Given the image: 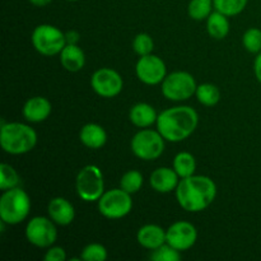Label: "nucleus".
I'll list each match as a JSON object with an SVG mask.
<instances>
[{
    "label": "nucleus",
    "instance_id": "nucleus-5",
    "mask_svg": "<svg viewBox=\"0 0 261 261\" xmlns=\"http://www.w3.org/2000/svg\"><path fill=\"white\" fill-rule=\"evenodd\" d=\"M76 194L87 203L98 201L105 193L102 171L96 165H87L78 172L75 178Z\"/></svg>",
    "mask_w": 261,
    "mask_h": 261
},
{
    "label": "nucleus",
    "instance_id": "nucleus-1",
    "mask_svg": "<svg viewBox=\"0 0 261 261\" xmlns=\"http://www.w3.org/2000/svg\"><path fill=\"white\" fill-rule=\"evenodd\" d=\"M175 191L184 211L199 213L212 205L217 196V185L208 176L193 175L181 178Z\"/></svg>",
    "mask_w": 261,
    "mask_h": 261
},
{
    "label": "nucleus",
    "instance_id": "nucleus-22",
    "mask_svg": "<svg viewBox=\"0 0 261 261\" xmlns=\"http://www.w3.org/2000/svg\"><path fill=\"white\" fill-rule=\"evenodd\" d=\"M173 170L176 171L180 178L189 177V176L195 175L196 171V161L191 153L180 152L176 154L173 160Z\"/></svg>",
    "mask_w": 261,
    "mask_h": 261
},
{
    "label": "nucleus",
    "instance_id": "nucleus-13",
    "mask_svg": "<svg viewBox=\"0 0 261 261\" xmlns=\"http://www.w3.org/2000/svg\"><path fill=\"white\" fill-rule=\"evenodd\" d=\"M167 244L177 249L178 251H186L195 245L198 240V231L190 222H175L166 229Z\"/></svg>",
    "mask_w": 261,
    "mask_h": 261
},
{
    "label": "nucleus",
    "instance_id": "nucleus-25",
    "mask_svg": "<svg viewBox=\"0 0 261 261\" xmlns=\"http://www.w3.org/2000/svg\"><path fill=\"white\" fill-rule=\"evenodd\" d=\"M214 10L223 13L227 17L241 14L247 7L249 0H213Z\"/></svg>",
    "mask_w": 261,
    "mask_h": 261
},
{
    "label": "nucleus",
    "instance_id": "nucleus-10",
    "mask_svg": "<svg viewBox=\"0 0 261 261\" xmlns=\"http://www.w3.org/2000/svg\"><path fill=\"white\" fill-rule=\"evenodd\" d=\"M55 222L46 217H33L25 226V239L38 249H48L58 240Z\"/></svg>",
    "mask_w": 261,
    "mask_h": 261
},
{
    "label": "nucleus",
    "instance_id": "nucleus-8",
    "mask_svg": "<svg viewBox=\"0 0 261 261\" xmlns=\"http://www.w3.org/2000/svg\"><path fill=\"white\" fill-rule=\"evenodd\" d=\"M161 84H162V94L165 98L176 102L191 98L196 93V88H198L193 74L182 70L167 74L165 81Z\"/></svg>",
    "mask_w": 261,
    "mask_h": 261
},
{
    "label": "nucleus",
    "instance_id": "nucleus-9",
    "mask_svg": "<svg viewBox=\"0 0 261 261\" xmlns=\"http://www.w3.org/2000/svg\"><path fill=\"white\" fill-rule=\"evenodd\" d=\"M97 203L99 213L107 219H121L133 209L132 194L126 193L121 188L105 191Z\"/></svg>",
    "mask_w": 261,
    "mask_h": 261
},
{
    "label": "nucleus",
    "instance_id": "nucleus-26",
    "mask_svg": "<svg viewBox=\"0 0 261 261\" xmlns=\"http://www.w3.org/2000/svg\"><path fill=\"white\" fill-rule=\"evenodd\" d=\"M144 178L143 175L137 170H130L122 175L120 180V188L129 194H137L142 189Z\"/></svg>",
    "mask_w": 261,
    "mask_h": 261
},
{
    "label": "nucleus",
    "instance_id": "nucleus-12",
    "mask_svg": "<svg viewBox=\"0 0 261 261\" xmlns=\"http://www.w3.org/2000/svg\"><path fill=\"white\" fill-rule=\"evenodd\" d=\"M92 89L103 98H114L119 96L124 87V81L116 70L101 68L93 73L91 78Z\"/></svg>",
    "mask_w": 261,
    "mask_h": 261
},
{
    "label": "nucleus",
    "instance_id": "nucleus-7",
    "mask_svg": "<svg viewBox=\"0 0 261 261\" xmlns=\"http://www.w3.org/2000/svg\"><path fill=\"white\" fill-rule=\"evenodd\" d=\"M166 139L161 133L150 129H142L133 137L130 147L135 157L143 161H154L165 152Z\"/></svg>",
    "mask_w": 261,
    "mask_h": 261
},
{
    "label": "nucleus",
    "instance_id": "nucleus-6",
    "mask_svg": "<svg viewBox=\"0 0 261 261\" xmlns=\"http://www.w3.org/2000/svg\"><path fill=\"white\" fill-rule=\"evenodd\" d=\"M32 45L37 53L43 56L60 55L65 47V33L53 24H40L33 30Z\"/></svg>",
    "mask_w": 261,
    "mask_h": 261
},
{
    "label": "nucleus",
    "instance_id": "nucleus-15",
    "mask_svg": "<svg viewBox=\"0 0 261 261\" xmlns=\"http://www.w3.org/2000/svg\"><path fill=\"white\" fill-rule=\"evenodd\" d=\"M180 176L176 173L173 168L170 167H160L155 168L149 177V184L153 190L161 194H168L176 190L178 182H180Z\"/></svg>",
    "mask_w": 261,
    "mask_h": 261
},
{
    "label": "nucleus",
    "instance_id": "nucleus-27",
    "mask_svg": "<svg viewBox=\"0 0 261 261\" xmlns=\"http://www.w3.org/2000/svg\"><path fill=\"white\" fill-rule=\"evenodd\" d=\"M19 182L20 178L17 171L8 163H2L0 166V190L7 191L9 189L18 188Z\"/></svg>",
    "mask_w": 261,
    "mask_h": 261
},
{
    "label": "nucleus",
    "instance_id": "nucleus-33",
    "mask_svg": "<svg viewBox=\"0 0 261 261\" xmlns=\"http://www.w3.org/2000/svg\"><path fill=\"white\" fill-rule=\"evenodd\" d=\"M65 40L69 45H78L79 41H81V35L76 31H68L65 33Z\"/></svg>",
    "mask_w": 261,
    "mask_h": 261
},
{
    "label": "nucleus",
    "instance_id": "nucleus-4",
    "mask_svg": "<svg viewBox=\"0 0 261 261\" xmlns=\"http://www.w3.org/2000/svg\"><path fill=\"white\" fill-rule=\"evenodd\" d=\"M31 212L30 195L20 188L3 191L0 198V219L5 224L15 226L25 221Z\"/></svg>",
    "mask_w": 261,
    "mask_h": 261
},
{
    "label": "nucleus",
    "instance_id": "nucleus-3",
    "mask_svg": "<svg viewBox=\"0 0 261 261\" xmlns=\"http://www.w3.org/2000/svg\"><path fill=\"white\" fill-rule=\"evenodd\" d=\"M37 144V133L23 122H2L0 145L3 150L12 155L31 152Z\"/></svg>",
    "mask_w": 261,
    "mask_h": 261
},
{
    "label": "nucleus",
    "instance_id": "nucleus-29",
    "mask_svg": "<svg viewBox=\"0 0 261 261\" xmlns=\"http://www.w3.org/2000/svg\"><path fill=\"white\" fill-rule=\"evenodd\" d=\"M153 48H154V42H153V38L148 33H138L134 40H133V50L137 55H149V54L153 53Z\"/></svg>",
    "mask_w": 261,
    "mask_h": 261
},
{
    "label": "nucleus",
    "instance_id": "nucleus-24",
    "mask_svg": "<svg viewBox=\"0 0 261 261\" xmlns=\"http://www.w3.org/2000/svg\"><path fill=\"white\" fill-rule=\"evenodd\" d=\"M213 0H190L188 5L189 17L194 20H204L213 13Z\"/></svg>",
    "mask_w": 261,
    "mask_h": 261
},
{
    "label": "nucleus",
    "instance_id": "nucleus-14",
    "mask_svg": "<svg viewBox=\"0 0 261 261\" xmlns=\"http://www.w3.org/2000/svg\"><path fill=\"white\" fill-rule=\"evenodd\" d=\"M51 111H53L51 102L42 96H36L27 99L22 109L23 117L28 122H33V124H38V122L47 120L51 115Z\"/></svg>",
    "mask_w": 261,
    "mask_h": 261
},
{
    "label": "nucleus",
    "instance_id": "nucleus-34",
    "mask_svg": "<svg viewBox=\"0 0 261 261\" xmlns=\"http://www.w3.org/2000/svg\"><path fill=\"white\" fill-rule=\"evenodd\" d=\"M254 73H255V76H256L257 82L261 84V53L257 54V56L255 58Z\"/></svg>",
    "mask_w": 261,
    "mask_h": 261
},
{
    "label": "nucleus",
    "instance_id": "nucleus-17",
    "mask_svg": "<svg viewBox=\"0 0 261 261\" xmlns=\"http://www.w3.org/2000/svg\"><path fill=\"white\" fill-rule=\"evenodd\" d=\"M137 240L140 246L150 251L158 249L167 242L166 231L157 224H145L140 227L137 233Z\"/></svg>",
    "mask_w": 261,
    "mask_h": 261
},
{
    "label": "nucleus",
    "instance_id": "nucleus-28",
    "mask_svg": "<svg viewBox=\"0 0 261 261\" xmlns=\"http://www.w3.org/2000/svg\"><path fill=\"white\" fill-rule=\"evenodd\" d=\"M242 45L249 53L259 54L261 53V30L252 27L249 28L242 36Z\"/></svg>",
    "mask_w": 261,
    "mask_h": 261
},
{
    "label": "nucleus",
    "instance_id": "nucleus-11",
    "mask_svg": "<svg viewBox=\"0 0 261 261\" xmlns=\"http://www.w3.org/2000/svg\"><path fill=\"white\" fill-rule=\"evenodd\" d=\"M135 73L138 79L147 86H157L162 83L167 76V66L165 61L157 55L140 56L135 65Z\"/></svg>",
    "mask_w": 261,
    "mask_h": 261
},
{
    "label": "nucleus",
    "instance_id": "nucleus-31",
    "mask_svg": "<svg viewBox=\"0 0 261 261\" xmlns=\"http://www.w3.org/2000/svg\"><path fill=\"white\" fill-rule=\"evenodd\" d=\"M181 251L171 246L170 244H163L158 249L153 250L150 254V259L153 261H178L181 260Z\"/></svg>",
    "mask_w": 261,
    "mask_h": 261
},
{
    "label": "nucleus",
    "instance_id": "nucleus-30",
    "mask_svg": "<svg viewBox=\"0 0 261 261\" xmlns=\"http://www.w3.org/2000/svg\"><path fill=\"white\" fill-rule=\"evenodd\" d=\"M109 257L107 249L101 244H89L82 250L81 259L84 261H105Z\"/></svg>",
    "mask_w": 261,
    "mask_h": 261
},
{
    "label": "nucleus",
    "instance_id": "nucleus-23",
    "mask_svg": "<svg viewBox=\"0 0 261 261\" xmlns=\"http://www.w3.org/2000/svg\"><path fill=\"white\" fill-rule=\"evenodd\" d=\"M196 98L203 106H216L221 99V91L217 86L212 83H203L198 86L195 93Z\"/></svg>",
    "mask_w": 261,
    "mask_h": 261
},
{
    "label": "nucleus",
    "instance_id": "nucleus-18",
    "mask_svg": "<svg viewBox=\"0 0 261 261\" xmlns=\"http://www.w3.org/2000/svg\"><path fill=\"white\" fill-rule=\"evenodd\" d=\"M79 139L84 147L89 148V149H99L106 144L107 133L101 125L89 122L81 129Z\"/></svg>",
    "mask_w": 261,
    "mask_h": 261
},
{
    "label": "nucleus",
    "instance_id": "nucleus-32",
    "mask_svg": "<svg viewBox=\"0 0 261 261\" xmlns=\"http://www.w3.org/2000/svg\"><path fill=\"white\" fill-rule=\"evenodd\" d=\"M43 259H45V261H65L66 252L60 246H50L46 251Z\"/></svg>",
    "mask_w": 261,
    "mask_h": 261
},
{
    "label": "nucleus",
    "instance_id": "nucleus-2",
    "mask_svg": "<svg viewBox=\"0 0 261 261\" xmlns=\"http://www.w3.org/2000/svg\"><path fill=\"white\" fill-rule=\"evenodd\" d=\"M199 115L190 106H176L165 110L158 115L155 125L167 142L180 143L188 139L196 130Z\"/></svg>",
    "mask_w": 261,
    "mask_h": 261
},
{
    "label": "nucleus",
    "instance_id": "nucleus-16",
    "mask_svg": "<svg viewBox=\"0 0 261 261\" xmlns=\"http://www.w3.org/2000/svg\"><path fill=\"white\" fill-rule=\"evenodd\" d=\"M48 217L55 222L58 226H69L73 223L75 218V211L73 204L65 198H54L51 199L47 205Z\"/></svg>",
    "mask_w": 261,
    "mask_h": 261
},
{
    "label": "nucleus",
    "instance_id": "nucleus-21",
    "mask_svg": "<svg viewBox=\"0 0 261 261\" xmlns=\"http://www.w3.org/2000/svg\"><path fill=\"white\" fill-rule=\"evenodd\" d=\"M206 31L209 36L214 40H223L229 33V20L227 15L223 13L214 10L208 18H206Z\"/></svg>",
    "mask_w": 261,
    "mask_h": 261
},
{
    "label": "nucleus",
    "instance_id": "nucleus-35",
    "mask_svg": "<svg viewBox=\"0 0 261 261\" xmlns=\"http://www.w3.org/2000/svg\"><path fill=\"white\" fill-rule=\"evenodd\" d=\"M53 0H30L31 4H33L35 7H46Z\"/></svg>",
    "mask_w": 261,
    "mask_h": 261
},
{
    "label": "nucleus",
    "instance_id": "nucleus-20",
    "mask_svg": "<svg viewBox=\"0 0 261 261\" xmlns=\"http://www.w3.org/2000/svg\"><path fill=\"white\" fill-rule=\"evenodd\" d=\"M60 63L65 70L76 73V71H81L86 65V55L78 45L66 43L65 47L60 53Z\"/></svg>",
    "mask_w": 261,
    "mask_h": 261
},
{
    "label": "nucleus",
    "instance_id": "nucleus-36",
    "mask_svg": "<svg viewBox=\"0 0 261 261\" xmlns=\"http://www.w3.org/2000/svg\"><path fill=\"white\" fill-rule=\"evenodd\" d=\"M68 2H81V0H68Z\"/></svg>",
    "mask_w": 261,
    "mask_h": 261
},
{
    "label": "nucleus",
    "instance_id": "nucleus-19",
    "mask_svg": "<svg viewBox=\"0 0 261 261\" xmlns=\"http://www.w3.org/2000/svg\"><path fill=\"white\" fill-rule=\"evenodd\" d=\"M129 119L133 122V125L140 127V129H145V127L152 126L153 124L157 122L158 114L152 105L140 102V103L134 105L130 109Z\"/></svg>",
    "mask_w": 261,
    "mask_h": 261
}]
</instances>
